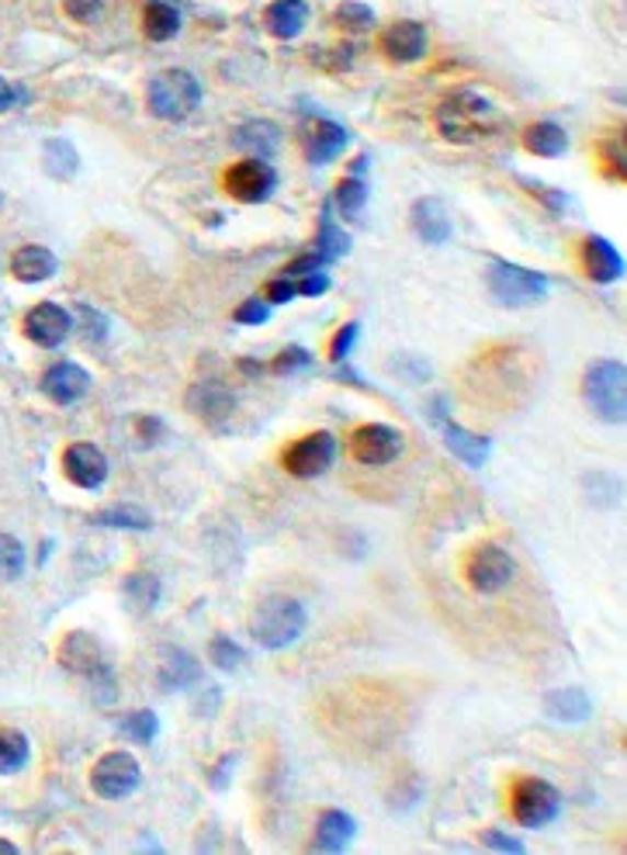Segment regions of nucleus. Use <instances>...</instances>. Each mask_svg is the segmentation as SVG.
<instances>
[{
    "instance_id": "1",
    "label": "nucleus",
    "mask_w": 627,
    "mask_h": 855,
    "mask_svg": "<svg viewBox=\"0 0 627 855\" xmlns=\"http://www.w3.org/2000/svg\"><path fill=\"white\" fill-rule=\"evenodd\" d=\"M434 128L441 132V139L454 146L482 142L495 128V107L475 91H451L434 107Z\"/></svg>"
},
{
    "instance_id": "2",
    "label": "nucleus",
    "mask_w": 627,
    "mask_h": 855,
    "mask_svg": "<svg viewBox=\"0 0 627 855\" xmlns=\"http://www.w3.org/2000/svg\"><path fill=\"white\" fill-rule=\"evenodd\" d=\"M309 627L306 606L292 596H267L264 603H256L250 617V638L267 648V651H285L292 648Z\"/></svg>"
},
{
    "instance_id": "3",
    "label": "nucleus",
    "mask_w": 627,
    "mask_h": 855,
    "mask_svg": "<svg viewBox=\"0 0 627 855\" xmlns=\"http://www.w3.org/2000/svg\"><path fill=\"white\" fill-rule=\"evenodd\" d=\"M56 662L67 669L70 675L83 679V683L94 689V696L101 699V704H112V699H115L112 669H107L101 645L91 638L88 630H70L67 638H62L59 651H56Z\"/></svg>"
},
{
    "instance_id": "4",
    "label": "nucleus",
    "mask_w": 627,
    "mask_h": 855,
    "mask_svg": "<svg viewBox=\"0 0 627 855\" xmlns=\"http://www.w3.org/2000/svg\"><path fill=\"white\" fill-rule=\"evenodd\" d=\"M202 83L187 70H163L146 87V107L160 122H184L198 112Z\"/></svg>"
},
{
    "instance_id": "5",
    "label": "nucleus",
    "mask_w": 627,
    "mask_h": 855,
    "mask_svg": "<svg viewBox=\"0 0 627 855\" xmlns=\"http://www.w3.org/2000/svg\"><path fill=\"white\" fill-rule=\"evenodd\" d=\"M582 399L607 423H624L627 415V367L620 361H596L582 378Z\"/></svg>"
},
{
    "instance_id": "6",
    "label": "nucleus",
    "mask_w": 627,
    "mask_h": 855,
    "mask_svg": "<svg viewBox=\"0 0 627 855\" xmlns=\"http://www.w3.org/2000/svg\"><path fill=\"white\" fill-rule=\"evenodd\" d=\"M486 284L492 298L506 305V309H521V305H534L548 295V277L531 267H516V263L495 260L486 271Z\"/></svg>"
},
{
    "instance_id": "7",
    "label": "nucleus",
    "mask_w": 627,
    "mask_h": 855,
    "mask_svg": "<svg viewBox=\"0 0 627 855\" xmlns=\"http://www.w3.org/2000/svg\"><path fill=\"white\" fill-rule=\"evenodd\" d=\"M561 794L537 776H521L510 786V818L521 828H545L558 818Z\"/></svg>"
},
{
    "instance_id": "8",
    "label": "nucleus",
    "mask_w": 627,
    "mask_h": 855,
    "mask_svg": "<svg viewBox=\"0 0 627 855\" xmlns=\"http://www.w3.org/2000/svg\"><path fill=\"white\" fill-rule=\"evenodd\" d=\"M333 457H337V441L333 433L327 430H312L306 436H298V441H292L285 451H281V468H285L292 478H319L322 471L333 468Z\"/></svg>"
},
{
    "instance_id": "9",
    "label": "nucleus",
    "mask_w": 627,
    "mask_h": 855,
    "mask_svg": "<svg viewBox=\"0 0 627 855\" xmlns=\"http://www.w3.org/2000/svg\"><path fill=\"white\" fill-rule=\"evenodd\" d=\"M516 575V561L513 555L506 551V547L500 544H479L471 547V555L465 561V582L482 592V596H492V592H500L513 582Z\"/></svg>"
},
{
    "instance_id": "10",
    "label": "nucleus",
    "mask_w": 627,
    "mask_h": 855,
    "mask_svg": "<svg viewBox=\"0 0 627 855\" xmlns=\"http://www.w3.org/2000/svg\"><path fill=\"white\" fill-rule=\"evenodd\" d=\"M223 187L226 194L232 197V202H243V205H261L267 202V197L274 194L277 187V173L267 160H236L226 167L223 173Z\"/></svg>"
},
{
    "instance_id": "11",
    "label": "nucleus",
    "mask_w": 627,
    "mask_h": 855,
    "mask_svg": "<svg viewBox=\"0 0 627 855\" xmlns=\"http://www.w3.org/2000/svg\"><path fill=\"white\" fill-rule=\"evenodd\" d=\"M142 783V770L139 762L128 755V752H112L94 762L91 770V789L101 800H122V797H133Z\"/></svg>"
},
{
    "instance_id": "12",
    "label": "nucleus",
    "mask_w": 627,
    "mask_h": 855,
    "mask_svg": "<svg viewBox=\"0 0 627 855\" xmlns=\"http://www.w3.org/2000/svg\"><path fill=\"white\" fill-rule=\"evenodd\" d=\"M298 146L301 152H306V160L312 167H322L337 160L343 149H347V132H343V125L330 122V118H319V115H309L306 122L298 125Z\"/></svg>"
},
{
    "instance_id": "13",
    "label": "nucleus",
    "mask_w": 627,
    "mask_h": 855,
    "mask_svg": "<svg viewBox=\"0 0 627 855\" xmlns=\"http://www.w3.org/2000/svg\"><path fill=\"white\" fill-rule=\"evenodd\" d=\"M402 451V436L399 430L385 426V423H364L351 433V457L361 460L367 468H381L392 465Z\"/></svg>"
},
{
    "instance_id": "14",
    "label": "nucleus",
    "mask_w": 627,
    "mask_h": 855,
    "mask_svg": "<svg viewBox=\"0 0 627 855\" xmlns=\"http://www.w3.org/2000/svg\"><path fill=\"white\" fill-rule=\"evenodd\" d=\"M21 329H25V337L35 346L53 350V346L67 343L70 329H73V316L67 309H59V305H53V301H42L25 316V326H21Z\"/></svg>"
},
{
    "instance_id": "15",
    "label": "nucleus",
    "mask_w": 627,
    "mask_h": 855,
    "mask_svg": "<svg viewBox=\"0 0 627 855\" xmlns=\"http://www.w3.org/2000/svg\"><path fill=\"white\" fill-rule=\"evenodd\" d=\"M378 49L388 62H417L426 56V29L420 21H392L381 29Z\"/></svg>"
},
{
    "instance_id": "16",
    "label": "nucleus",
    "mask_w": 627,
    "mask_h": 855,
    "mask_svg": "<svg viewBox=\"0 0 627 855\" xmlns=\"http://www.w3.org/2000/svg\"><path fill=\"white\" fill-rule=\"evenodd\" d=\"M62 471L77 489H101L107 478V457L101 454V447L77 441L62 451Z\"/></svg>"
},
{
    "instance_id": "17",
    "label": "nucleus",
    "mask_w": 627,
    "mask_h": 855,
    "mask_svg": "<svg viewBox=\"0 0 627 855\" xmlns=\"http://www.w3.org/2000/svg\"><path fill=\"white\" fill-rule=\"evenodd\" d=\"M579 263H582V274L596 284H614L624 277V260L617 253V247L611 239L603 236H586L579 243Z\"/></svg>"
},
{
    "instance_id": "18",
    "label": "nucleus",
    "mask_w": 627,
    "mask_h": 855,
    "mask_svg": "<svg viewBox=\"0 0 627 855\" xmlns=\"http://www.w3.org/2000/svg\"><path fill=\"white\" fill-rule=\"evenodd\" d=\"M187 409L198 415L202 423L219 426L236 412V399L223 381H202V385L187 388Z\"/></svg>"
},
{
    "instance_id": "19",
    "label": "nucleus",
    "mask_w": 627,
    "mask_h": 855,
    "mask_svg": "<svg viewBox=\"0 0 627 855\" xmlns=\"http://www.w3.org/2000/svg\"><path fill=\"white\" fill-rule=\"evenodd\" d=\"M42 391H46L49 399L59 402V406H73L91 391V375L83 367L62 361V364H53L46 375H42Z\"/></svg>"
},
{
    "instance_id": "20",
    "label": "nucleus",
    "mask_w": 627,
    "mask_h": 855,
    "mask_svg": "<svg viewBox=\"0 0 627 855\" xmlns=\"http://www.w3.org/2000/svg\"><path fill=\"white\" fill-rule=\"evenodd\" d=\"M413 229L426 247L447 243L451 239V215H447L444 202H437V197H420V202L413 205Z\"/></svg>"
},
{
    "instance_id": "21",
    "label": "nucleus",
    "mask_w": 627,
    "mask_h": 855,
    "mask_svg": "<svg viewBox=\"0 0 627 855\" xmlns=\"http://www.w3.org/2000/svg\"><path fill=\"white\" fill-rule=\"evenodd\" d=\"M11 274L21 284H42L56 274V253L49 247H38V243H25L21 250H14L11 256Z\"/></svg>"
},
{
    "instance_id": "22",
    "label": "nucleus",
    "mask_w": 627,
    "mask_h": 855,
    "mask_svg": "<svg viewBox=\"0 0 627 855\" xmlns=\"http://www.w3.org/2000/svg\"><path fill=\"white\" fill-rule=\"evenodd\" d=\"M157 679H160V686L181 693V689H187V686L198 683V679H202V665L194 662V654H187V651H181V648H163V651H160Z\"/></svg>"
},
{
    "instance_id": "23",
    "label": "nucleus",
    "mask_w": 627,
    "mask_h": 855,
    "mask_svg": "<svg viewBox=\"0 0 627 855\" xmlns=\"http://www.w3.org/2000/svg\"><path fill=\"white\" fill-rule=\"evenodd\" d=\"M521 142H524V149L531 152V157H540V160H555V157H561V152L569 149L566 128H561L558 122H548V118L531 122V125L524 128Z\"/></svg>"
},
{
    "instance_id": "24",
    "label": "nucleus",
    "mask_w": 627,
    "mask_h": 855,
    "mask_svg": "<svg viewBox=\"0 0 627 855\" xmlns=\"http://www.w3.org/2000/svg\"><path fill=\"white\" fill-rule=\"evenodd\" d=\"M354 835H357V824H354L351 814H343V810H327V814H319V821H316L312 848L316 852H343Z\"/></svg>"
},
{
    "instance_id": "25",
    "label": "nucleus",
    "mask_w": 627,
    "mask_h": 855,
    "mask_svg": "<svg viewBox=\"0 0 627 855\" xmlns=\"http://www.w3.org/2000/svg\"><path fill=\"white\" fill-rule=\"evenodd\" d=\"M309 21V4L306 0H274L264 14V25L274 38H295L301 35Z\"/></svg>"
},
{
    "instance_id": "26",
    "label": "nucleus",
    "mask_w": 627,
    "mask_h": 855,
    "mask_svg": "<svg viewBox=\"0 0 627 855\" xmlns=\"http://www.w3.org/2000/svg\"><path fill=\"white\" fill-rule=\"evenodd\" d=\"M444 444L451 447L454 457H461L468 468H482L492 454L489 436H479V433H471L465 426H454V423L444 426Z\"/></svg>"
},
{
    "instance_id": "27",
    "label": "nucleus",
    "mask_w": 627,
    "mask_h": 855,
    "mask_svg": "<svg viewBox=\"0 0 627 855\" xmlns=\"http://www.w3.org/2000/svg\"><path fill=\"white\" fill-rule=\"evenodd\" d=\"M545 714L558 723H582L593 714V699L582 689H555L545 696Z\"/></svg>"
},
{
    "instance_id": "28",
    "label": "nucleus",
    "mask_w": 627,
    "mask_h": 855,
    "mask_svg": "<svg viewBox=\"0 0 627 855\" xmlns=\"http://www.w3.org/2000/svg\"><path fill=\"white\" fill-rule=\"evenodd\" d=\"M624 136H627L624 125H614L600 136V163L614 184L627 181V139Z\"/></svg>"
},
{
    "instance_id": "29",
    "label": "nucleus",
    "mask_w": 627,
    "mask_h": 855,
    "mask_svg": "<svg viewBox=\"0 0 627 855\" xmlns=\"http://www.w3.org/2000/svg\"><path fill=\"white\" fill-rule=\"evenodd\" d=\"M142 32L149 42H170L181 32V11L167 0H149L142 11Z\"/></svg>"
},
{
    "instance_id": "30",
    "label": "nucleus",
    "mask_w": 627,
    "mask_h": 855,
    "mask_svg": "<svg viewBox=\"0 0 627 855\" xmlns=\"http://www.w3.org/2000/svg\"><path fill=\"white\" fill-rule=\"evenodd\" d=\"M232 142L240 146L243 152H250V157L264 160L281 146V128L274 122H247L243 128H236Z\"/></svg>"
},
{
    "instance_id": "31",
    "label": "nucleus",
    "mask_w": 627,
    "mask_h": 855,
    "mask_svg": "<svg viewBox=\"0 0 627 855\" xmlns=\"http://www.w3.org/2000/svg\"><path fill=\"white\" fill-rule=\"evenodd\" d=\"M122 596L136 613H149L160 603V579H153L149 572H133L122 582Z\"/></svg>"
},
{
    "instance_id": "32",
    "label": "nucleus",
    "mask_w": 627,
    "mask_h": 855,
    "mask_svg": "<svg viewBox=\"0 0 627 855\" xmlns=\"http://www.w3.org/2000/svg\"><path fill=\"white\" fill-rule=\"evenodd\" d=\"M29 762V738L14 728H0V776H14Z\"/></svg>"
},
{
    "instance_id": "33",
    "label": "nucleus",
    "mask_w": 627,
    "mask_h": 855,
    "mask_svg": "<svg viewBox=\"0 0 627 855\" xmlns=\"http://www.w3.org/2000/svg\"><path fill=\"white\" fill-rule=\"evenodd\" d=\"M351 250V239H347V232H340V226L330 218V205L322 208V218H319V236H316V253L322 256V260H337V256H343Z\"/></svg>"
},
{
    "instance_id": "34",
    "label": "nucleus",
    "mask_w": 627,
    "mask_h": 855,
    "mask_svg": "<svg viewBox=\"0 0 627 855\" xmlns=\"http://www.w3.org/2000/svg\"><path fill=\"white\" fill-rule=\"evenodd\" d=\"M333 202H337V208H340L343 218H357V215L364 212V205H367V184H364V178H357V173H347V178L337 184Z\"/></svg>"
},
{
    "instance_id": "35",
    "label": "nucleus",
    "mask_w": 627,
    "mask_h": 855,
    "mask_svg": "<svg viewBox=\"0 0 627 855\" xmlns=\"http://www.w3.org/2000/svg\"><path fill=\"white\" fill-rule=\"evenodd\" d=\"M42 152H46V170L53 173V178H59V181H70L73 173L80 170V157H77V149L67 139H49Z\"/></svg>"
},
{
    "instance_id": "36",
    "label": "nucleus",
    "mask_w": 627,
    "mask_h": 855,
    "mask_svg": "<svg viewBox=\"0 0 627 855\" xmlns=\"http://www.w3.org/2000/svg\"><path fill=\"white\" fill-rule=\"evenodd\" d=\"M333 25H337L340 32L361 35V32H367V29H375V11L367 8V4H357V0H343V4L333 11Z\"/></svg>"
},
{
    "instance_id": "37",
    "label": "nucleus",
    "mask_w": 627,
    "mask_h": 855,
    "mask_svg": "<svg viewBox=\"0 0 627 855\" xmlns=\"http://www.w3.org/2000/svg\"><path fill=\"white\" fill-rule=\"evenodd\" d=\"M157 728H160V720H157L153 710H133L128 717H122V723H118L122 738L136 741V744H149V741H153V738H157Z\"/></svg>"
},
{
    "instance_id": "38",
    "label": "nucleus",
    "mask_w": 627,
    "mask_h": 855,
    "mask_svg": "<svg viewBox=\"0 0 627 855\" xmlns=\"http://www.w3.org/2000/svg\"><path fill=\"white\" fill-rule=\"evenodd\" d=\"M94 523L101 526H115V531H149V513L142 510H133V506H118V510H104L94 516Z\"/></svg>"
},
{
    "instance_id": "39",
    "label": "nucleus",
    "mask_w": 627,
    "mask_h": 855,
    "mask_svg": "<svg viewBox=\"0 0 627 855\" xmlns=\"http://www.w3.org/2000/svg\"><path fill=\"white\" fill-rule=\"evenodd\" d=\"M21 572H25V547L11 534H0V579L14 582L21 579Z\"/></svg>"
},
{
    "instance_id": "40",
    "label": "nucleus",
    "mask_w": 627,
    "mask_h": 855,
    "mask_svg": "<svg viewBox=\"0 0 627 855\" xmlns=\"http://www.w3.org/2000/svg\"><path fill=\"white\" fill-rule=\"evenodd\" d=\"M208 654H212L215 669H223V672H236L247 662V651L236 645L232 638H226V634H219V638L208 645Z\"/></svg>"
},
{
    "instance_id": "41",
    "label": "nucleus",
    "mask_w": 627,
    "mask_h": 855,
    "mask_svg": "<svg viewBox=\"0 0 627 855\" xmlns=\"http://www.w3.org/2000/svg\"><path fill=\"white\" fill-rule=\"evenodd\" d=\"M312 367V354H309V350L306 346H285V350H281V354L271 361V371H274V375H295V371H309Z\"/></svg>"
},
{
    "instance_id": "42",
    "label": "nucleus",
    "mask_w": 627,
    "mask_h": 855,
    "mask_svg": "<svg viewBox=\"0 0 627 855\" xmlns=\"http://www.w3.org/2000/svg\"><path fill=\"white\" fill-rule=\"evenodd\" d=\"M534 197H537V202L540 205H545V208H551L555 215H561V212H566L569 208V194L566 191H558V187H548V184H540V181H531V178H524L521 181Z\"/></svg>"
},
{
    "instance_id": "43",
    "label": "nucleus",
    "mask_w": 627,
    "mask_h": 855,
    "mask_svg": "<svg viewBox=\"0 0 627 855\" xmlns=\"http://www.w3.org/2000/svg\"><path fill=\"white\" fill-rule=\"evenodd\" d=\"M62 11H67V18L77 21V25H94V21L104 14V0H62Z\"/></svg>"
},
{
    "instance_id": "44",
    "label": "nucleus",
    "mask_w": 627,
    "mask_h": 855,
    "mask_svg": "<svg viewBox=\"0 0 627 855\" xmlns=\"http://www.w3.org/2000/svg\"><path fill=\"white\" fill-rule=\"evenodd\" d=\"M357 333H361L357 322H343V326L337 329V337H333V343H330V361H333V364L347 361V354H351L354 343H357Z\"/></svg>"
},
{
    "instance_id": "45",
    "label": "nucleus",
    "mask_w": 627,
    "mask_h": 855,
    "mask_svg": "<svg viewBox=\"0 0 627 855\" xmlns=\"http://www.w3.org/2000/svg\"><path fill=\"white\" fill-rule=\"evenodd\" d=\"M232 319L236 322H243V326H264L267 319H271V301H261V298H247L240 309L232 312Z\"/></svg>"
},
{
    "instance_id": "46",
    "label": "nucleus",
    "mask_w": 627,
    "mask_h": 855,
    "mask_svg": "<svg viewBox=\"0 0 627 855\" xmlns=\"http://www.w3.org/2000/svg\"><path fill=\"white\" fill-rule=\"evenodd\" d=\"M73 319H77V326H80V333H88L91 340H104V333H107V322H104V316H101V312H94V309H91V305H77Z\"/></svg>"
},
{
    "instance_id": "47",
    "label": "nucleus",
    "mask_w": 627,
    "mask_h": 855,
    "mask_svg": "<svg viewBox=\"0 0 627 855\" xmlns=\"http://www.w3.org/2000/svg\"><path fill=\"white\" fill-rule=\"evenodd\" d=\"M292 277V274H288ZM330 274L327 271H312V274H301V277H295V288H298V295H306V298H316V295H322V292H330Z\"/></svg>"
},
{
    "instance_id": "48",
    "label": "nucleus",
    "mask_w": 627,
    "mask_h": 855,
    "mask_svg": "<svg viewBox=\"0 0 627 855\" xmlns=\"http://www.w3.org/2000/svg\"><path fill=\"white\" fill-rule=\"evenodd\" d=\"M295 295H298L295 277H288V274H277V277L267 284V301H271V305H285V301H292Z\"/></svg>"
},
{
    "instance_id": "49",
    "label": "nucleus",
    "mask_w": 627,
    "mask_h": 855,
    "mask_svg": "<svg viewBox=\"0 0 627 855\" xmlns=\"http://www.w3.org/2000/svg\"><path fill=\"white\" fill-rule=\"evenodd\" d=\"M479 839H482L486 848H495V852H524V842H521V839H510L506 831H495V828L482 831Z\"/></svg>"
},
{
    "instance_id": "50",
    "label": "nucleus",
    "mask_w": 627,
    "mask_h": 855,
    "mask_svg": "<svg viewBox=\"0 0 627 855\" xmlns=\"http://www.w3.org/2000/svg\"><path fill=\"white\" fill-rule=\"evenodd\" d=\"M136 433H139V441H142L146 447H153V444H160V436H163V423L157 420V415H139V420H136Z\"/></svg>"
},
{
    "instance_id": "51",
    "label": "nucleus",
    "mask_w": 627,
    "mask_h": 855,
    "mask_svg": "<svg viewBox=\"0 0 627 855\" xmlns=\"http://www.w3.org/2000/svg\"><path fill=\"white\" fill-rule=\"evenodd\" d=\"M18 98H21V94L14 91V87H11V83H8L4 77H0V112H8V107H11V104H14Z\"/></svg>"
},
{
    "instance_id": "52",
    "label": "nucleus",
    "mask_w": 627,
    "mask_h": 855,
    "mask_svg": "<svg viewBox=\"0 0 627 855\" xmlns=\"http://www.w3.org/2000/svg\"><path fill=\"white\" fill-rule=\"evenodd\" d=\"M0 852H4V855H14V852H18V845H11V842H4V839H0Z\"/></svg>"
},
{
    "instance_id": "53",
    "label": "nucleus",
    "mask_w": 627,
    "mask_h": 855,
    "mask_svg": "<svg viewBox=\"0 0 627 855\" xmlns=\"http://www.w3.org/2000/svg\"><path fill=\"white\" fill-rule=\"evenodd\" d=\"M0 202H4V197H0Z\"/></svg>"
}]
</instances>
